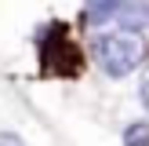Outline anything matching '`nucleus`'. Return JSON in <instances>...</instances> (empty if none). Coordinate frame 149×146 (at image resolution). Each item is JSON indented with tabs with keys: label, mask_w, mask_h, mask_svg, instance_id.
Instances as JSON below:
<instances>
[{
	"label": "nucleus",
	"mask_w": 149,
	"mask_h": 146,
	"mask_svg": "<svg viewBox=\"0 0 149 146\" xmlns=\"http://www.w3.org/2000/svg\"><path fill=\"white\" fill-rule=\"evenodd\" d=\"M91 58L106 77L120 80L127 73H135V66H142L146 58V40L127 29H113V33H98L91 40Z\"/></svg>",
	"instance_id": "nucleus-1"
},
{
	"label": "nucleus",
	"mask_w": 149,
	"mask_h": 146,
	"mask_svg": "<svg viewBox=\"0 0 149 146\" xmlns=\"http://www.w3.org/2000/svg\"><path fill=\"white\" fill-rule=\"evenodd\" d=\"M36 51H40V77H62L73 80L84 73V51L69 36L65 22H51L40 36H36Z\"/></svg>",
	"instance_id": "nucleus-2"
},
{
	"label": "nucleus",
	"mask_w": 149,
	"mask_h": 146,
	"mask_svg": "<svg viewBox=\"0 0 149 146\" xmlns=\"http://www.w3.org/2000/svg\"><path fill=\"white\" fill-rule=\"evenodd\" d=\"M127 0H84V22L87 26H102V22L116 18Z\"/></svg>",
	"instance_id": "nucleus-3"
},
{
	"label": "nucleus",
	"mask_w": 149,
	"mask_h": 146,
	"mask_svg": "<svg viewBox=\"0 0 149 146\" xmlns=\"http://www.w3.org/2000/svg\"><path fill=\"white\" fill-rule=\"evenodd\" d=\"M116 18H120V29H127V33L149 29V0H127Z\"/></svg>",
	"instance_id": "nucleus-4"
},
{
	"label": "nucleus",
	"mask_w": 149,
	"mask_h": 146,
	"mask_svg": "<svg viewBox=\"0 0 149 146\" xmlns=\"http://www.w3.org/2000/svg\"><path fill=\"white\" fill-rule=\"evenodd\" d=\"M124 146H149V121H135L124 128Z\"/></svg>",
	"instance_id": "nucleus-5"
},
{
	"label": "nucleus",
	"mask_w": 149,
	"mask_h": 146,
	"mask_svg": "<svg viewBox=\"0 0 149 146\" xmlns=\"http://www.w3.org/2000/svg\"><path fill=\"white\" fill-rule=\"evenodd\" d=\"M0 146H26L18 131H0Z\"/></svg>",
	"instance_id": "nucleus-6"
},
{
	"label": "nucleus",
	"mask_w": 149,
	"mask_h": 146,
	"mask_svg": "<svg viewBox=\"0 0 149 146\" xmlns=\"http://www.w3.org/2000/svg\"><path fill=\"white\" fill-rule=\"evenodd\" d=\"M138 95H142V106L149 110V73L142 77V88H138Z\"/></svg>",
	"instance_id": "nucleus-7"
}]
</instances>
